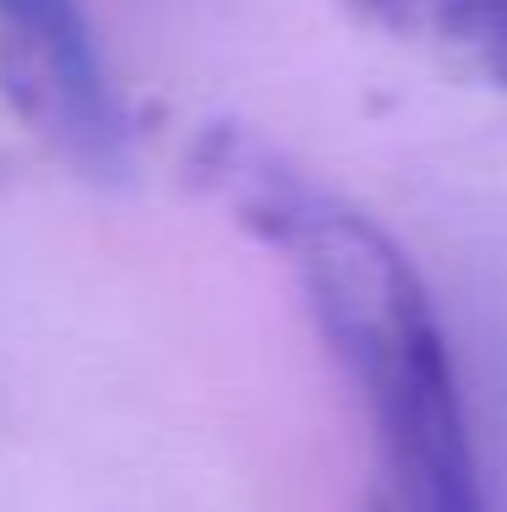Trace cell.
Returning a JSON list of instances; mask_svg holds the SVG:
<instances>
[{"label": "cell", "instance_id": "obj_4", "mask_svg": "<svg viewBox=\"0 0 507 512\" xmlns=\"http://www.w3.org/2000/svg\"><path fill=\"white\" fill-rule=\"evenodd\" d=\"M366 512H398V507H393V502H388V496H377V502H371V507H366Z\"/></svg>", "mask_w": 507, "mask_h": 512}, {"label": "cell", "instance_id": "obj_2", "mask_svg": "<svg viewBox=\"0 0 507 512\" xmlns=\"http://www.w3.org/2000/svg\"><path fill=\"white\" fill-rule=\"evenodd\" d=\"M0 93L77 175H126L131 115L82 0H0Z\"/></svg>", "mask_w": 507, "mask_h": 512}, {"label": "cell", "instance_id": "obj_1", "mask_svg": "<svg viewBox=\"0 0 507 512\" xmlns=\"http://www.w3.org/2000/svg\"><path fill=\"white\" fill-rule=\"evenodd\" d=\"M186 164L191 180L289 267L328 355L371 414L388 463L382 496L398 512H497L453 338L393 229L235 120L202 126Z\"/></svg>", "mask_w": 507, "mask_h": 512}, {"label": "cell", "instance_id": "obj_3", "mask_svg": "<svg viewBox=\"0 0 507 512\" xmlns=\"http://www.w3.org/2000/svg\"><path fill=\"white\" fill-rule=\"evenodd\" d=\"M377 33L507 93V0H355Z\"/></svg>", "mask_w": 507, "mask_h": 512}]
</instances>
